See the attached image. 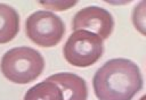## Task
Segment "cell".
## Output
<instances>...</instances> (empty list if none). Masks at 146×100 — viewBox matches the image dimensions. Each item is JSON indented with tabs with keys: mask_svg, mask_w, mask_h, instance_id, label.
Listing matches in <instances>:
<instances>
[{
	"mask_svg": "<svg viewBox=\"0 0 146 100\" xmlns=\"http://www.w3.org/2000/svg\"><path fill=\"white\" fill-rule=\"evenodd\" d=\"M92 86L98 100H131L143 88V76L130 59L114 58L97 69Z\"/></svg>",
	"mask_w": 146,
	"mask_h": 100,
	"instance_id": "cell-1",
	"label": "cell"
},
{
	"mask_svg": "<svg viewBox=\"0 0 146 100\" xmlns=\"http://www.w3.org/2000/svg\"><path fill=\"white\" fill-rule=\"evenodd\" d=\"M44 68L42 55L30 47H16L1 58V72L6 78L17 84H27L36 80Z\"/></svg>",
	"mask_w": 146,
	"mask_h": 100,
	"instance_id": "cell-2",
	"label": "cell"
},
{
	"mask_svg": "<svg viewBox=\"0 0 146 100\" xmlns=\"http://www.w3.org/2000/svg\"><path fill=\"white\" fill-rule=\"evenodd\" d=\"M104 51L103 40L95 33L74 31L63 48L66 61L75 67H89L97 63Z\"/></svg>",
	"mask_w": 146,
	"mask_h": 100,
	"instance_id": "cell-3",
	"label": "cell"
},
{
	"mask_svg": "<svg viewBox=\"0 0 146 100\" xmlns=\"http://www.w3.org/2000/svg\"><path fill=\"white\" fill-rule=\"evenodd\" d=\"M25 33L33 43L43 48H50L62 41L65 34V25L55 13L36 10L27 17Z\"/></svg>",
	"mask_w": 146,
	"mask_h": 100,
	"instance_id": "cell-4",
	"label": "cell"
},
{
	"mask_svg": "<svg viewBox=\"0 0 146 100\" xmlns=\"http://www.w3.org/2000/svg\"><path fill=\"white\" fill-rule=\"evenodd\" d=\"M74 31L84 30L97 34L102 40H106L113 32L114 19L112 14L105 8L89 6L80 9L72 20Z\"/></svg>",
	"mask_w": 146,
	"mask_h": 100,
	"instance_id": "cell-5",
	"label": "cell"
},
{
	"mask_svg": "<svg viewBox=\"0 0 146 100\" xmlns=\"http://www.w3.org/2000/svg\"><path fill=\"white\" fill-rule=\"evenodd\" d=\"M62 90L64 100H87L88 88L86 81L79 75L70 72L57 73L47 78Z\"/></svg>",
	"mask_w": 146,
	"mask_h": 100,
	"instance_id": "cell-6",
	"label": "cell"
},
{
	"mask_svg": "<svg viewBox=\"0 0 146 100\" xmlns=\"http://www.w3.org/2000/svg\"><path fill=\"white\" fill-rule=\"evenodd\" d=\"M19 31L18 13L6 3H0V44L11 41Z\"/></svg>",
	"mask_w": 146,
	"mask_h": 100,
	"instance_id": "cell-7",
	"label": "cell"
},
{
	"mask_svg": "<svg viewBox=\"0 0 146 100\" xmlns=\"http://www.w3.org/2000/svg\"><path fill=\"white\" fill-rule=\"evenodd\" d=\"M23 100H64V97L57 84L44 80L29 89Z\"/></svg>",
	"mask_w": 146,
	"mask_h": 100,
	"instance_id": "cell-8",
	"label": "cell"
},
{
	"mask_svg": "<svg viewBox=\"0 0 146 100\" xmlns=\"http://www.w3.org/2000/svg\"><path fill=\"white\" fill-rule=\"evenodd\" d=\"M132 23L136 30L146 36V0L135 6L132 10Z\"/></svg>",
	"mask_w": 146,
	"mask_h": 100,
	"instance_id": "cell-9",
	"label": "cell"
},
{
	"mask_svg": "<svg viewBox=\"0 0 146 100\" xmlns=\"http://www.w3.org/2000/svg\"><path fill=\"white\" fill-rule=\"evenodd\" d=\"M139 100H146V94H145V95H143V97H141Z\"/></svg>",
	"mask_w": 146,
	"mask_h": 100,
	"instance_id": "cell-10",
	"label": "cell"
}]
</instances>
